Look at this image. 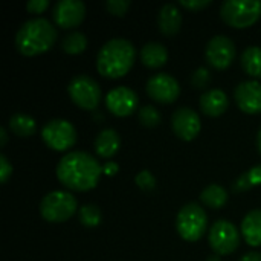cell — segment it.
<instances>
[{"instance_id": "1", "label": "cell", "mask_w": 261, "mask_h": 261, "mask_svg": "<svg viewBox=\"0 0 261 261\" xmlns=\"http://www.w3.org/2000/svg\"><path fill=\"white\" fill-rule=\"evenodd\" d=\"M102 165L86 151H70L64 154L57 165L58 180L69 190L87 191L96 187Z\"/></svg>"}, {"instance_id": "2", "label": "cell", "mask_w": 261, "mask_h": 261, "mask_svg": "<svg viewBox=\"0 0 261 261\" xmlns=\"http://www.w3.org/2000/svg\"><path fill=\"white\" fill-rule=\"evenodd\" d=\"M135 46L122 37L110 38L102 44L96 57V69L102 76L121 78L135 63Z\"/></svg>"}, {"instance_id": "3", "label": "cell", "mask_w": 261, "mask_h": 261, "mask_svg": "<svg viewBox=\"0 0 261 261\" xmlns=\"http://www.w3.org/2000/svg\"><path fill=\"white\" fill-rule=\"evenodd\" d=\"M55 26L43 17L26 20L15 34V47L26 57L49 50L57 40Z\"/></svg>"}, {"instance_id": "4", "label": "cell", "mask_w": 261, "mask_h": 261, "mask_svg": "<svg viewBox=\"0 0 261 261\" xmlns=\"http://www.w3.org/2000/svg\"><path fill=\"white\" fill-rule=\"evenodd\" d=\"M176 228L179 236L187 242H197L203 237L208 228V216L205 210L191 202L180 208L177 219H176Z\"/></svg>"}, {"instance_id": "5", "label": "cell", "mask_w": 261, "mask_h": 261, "mask_svg": "<svg viewBox=\"0 0 261 261\" xmlns=\"http://www.w3.org/2000/svg\"><path fill=\"white\" fill-rule=\"evenodd\" d=\"M261 15L260 0H225L220 6L222 20L234 28H248Z\"/></svg>"}, {"instance_id": "6", "label": "cell", "mask_w": 261, "mask_h": 261, "mask_svg": "<svg viewBox=\"0 0 261 261\" xmlns=\"http://www.w3.org/2000/svg\"><path fill=\"white\" fill-rule=\"evenodd\" d=\"M78 208L76 199L67 191H50L40 203V213L44 220L60 223L69 220Z\"/></svg>"}, {"instance_id": "7", "label": "cell", "mask_w": 261, "mask_h": 261, "mask_svg": "<svg viewBox=\"0 0 261 261\" xmlns=\"http://www.w3.org/2000/svg\"><path fill=\"white\" fill-rule=\"evenodd\" d=\"M67 92L72 101L86 110H93L98 107L101 101V89L99 84L89 75L80 73L73 76L67 86Z\"/></svg>"}, {"instance_id": "8", "label": "cell", "mask_w": 261, "mask_h": 261, "mask_svg": "<svg viewBox=\"0 0 261 261\" xmlns=\"http://www.w3.org/2000/svg\"><path fill=\"white\" fill-rule=\"evenodd\" d=\"M44 144L57 151L70 148L76 141V130L72 122L66 119H50L41 128Z\"/></svg>"}, {"instance_id": "9", "label": "cell", "mask_w": 261, "mask_h": 261, "mask_svg": "<svg viewBox=\"0 0 261 261\" xmlns=\"http://www.w3.org/2000/svg\"><path fill=\"white\" fill-rule=\"evenodd\" d=\"M208 240H210L211 249L217 255H228V254H232L239 248L240 232L231 222L222 219V220H217L211 226Z\"/></svg>"}, {"instance_id": "10", "label": "cell", "mask_w": 261, "mask_h": 261, "mask_svg": "<svg viewBox=\"0 0 261 261\" xmlns=\"http://www.w3.org/2000/svg\"><path fill=\"white\" fill-rule=\"evenodd\" d=\"M145 89H147V93L150 98H153L154 101L164 102V104L174 102L180 93V86H179L177 80L165 72L150 76Z\"/></svg>"}, {"instance_id": "11", "label": "cell", "mask_w": 261, "mask_h": 261, "mask_svg": "<svg viewBox=\"0 0 261 261\" xmlns=\"http://www.w3.org/2000/svg\"><path fill=\"white\" fill-rule=\"evenodd\" d=\"M208 63L216 69H226L236 58V44L228 35H214L205 50Z\"/></svg>"}, {"instance_id": "12", "label": "cell", "mask_w": 261, "mask_h": 261, "mask_svg": "<svg viewBox=\"0 0 261 261\" xmlns=\"http://www.w3.org/2000/svg\"><path fill=\"white\" fill-rule=\"evenodd\" d=\"M86 17V5L83 0H58L52 9V18L60 28H75Z\"/></svg>"}, {"instance_id": "13", "label": "cell", "mask_w": 261, "mask_h": 261, "mask_svg": "<svg viewBox=\"0 0 261 261\" xmlns=\"http://www.w3.org/2000/svg\"><path fill=\"white\" fill-rule=\"evenodd\" d=\"M106 106L116 116H128L138 106V95L127 86H118L106 95Z\"/></svg>"}, {"instance_id": "14", "label": "cell", "mask_w": 261, "mask_h": 261, "mask_svg": "<svg viewBox=\"0 0 261 261\" xmlns=\"http://www.w3.org/2000/svg\"><path fill=\"white\" fill-rule=\"evenodd\" d=\"M171 127L180 139L191 141L200 132V118L191 107H179L171 116Z\"/></svg>"}, {"instance_id": "15", "label": "cell", "mask_w": 261, "mask_h": 261, "mask_svg": "<svg viewBox=\"0 0 261 261\" xmlns=\"http://www.w3.org/2000/svg\"><path fill=\"white\" fill-rule=\"evenodd\" d=\"M234 98L245 113H261V84L258 81H242L236 87Z\"/></svg>"}, {"instance_id": "16", "label": "cell", "mask_w": 261, "mask_h": 261, "mask_svg": "<svg viewBox=\"0 0 261 261\" xmlns=\"http://www.w3.org/2000/svg\"><path fill=\"white\" fill-rule=\"evenodd\" d=\"M158 24L162 34L165 35H174L179 32L182 26V12L176 3H165L159 9L158 15Z\"/></svg>"}, {"instance_id": "17", "label": "cell", "mask_w": 261, "mask_h": 261, "mask_svg": "<svg viewBox=\"0 0 261 261\" xmlns=\"http://www.w3.org/2000/svg\"><path fill=\"white\" fill-rule=\"evenodd\" d=\"M229 106L228 95L220 89H210L200 96V109L208 116H220Z\"/></svg>"}, {"instance_id": "18", "label": "cell", "mask_w": 261, "mask_h": 261, "mask_svg": "<svg viewBox=\"0 0 261 261\" xmlns=\"http://www.w3.org/2000/svg\"><path fill=\"white\" fill-rule=\"evenodd\" d=\"M242 234L251 246H261V210L249 211L242 222Z\"/></svg>"}, {"instance_id": "19", "label": "cell", "mask_w": 261, "mask_h": 261, "mask_svg": "<svg viewBox=\"0 0 261 261\" xmlns=\"http://www.w3.org/2000/svg\"><path fill=\"white\" fill-rule=\"evenodd\" d=\"M141 60L147 67L156 69V67H161L167 63L168 50L159 41H148L141 49Z\"/></svg>"}, {"instance_id": "20", "label": "cell", "mask_w": 261, "mask_h": 261, "mask_svg": "<svg viewBox=\"0 0 261 261\" xmlns=\"http://www.w3.org/2000/svg\"><path fill=\"white\" fill-rule=\"evenodd\" d=\"M121 145V138L116 130L104 128L95 138V150L101 158H112Z\"/></svg>"}, {"instance_id": "21", "label": "cell", "mask_w": 261, "mask_h": 261, "mask_svg": "<svg viewBox=\"0 0 261 261\" xmlns=\"http://www.w3.org/2000/svg\"><path fill=\"white\" fill-rule=\"evenodd\" d=\"M11 132L17 136H31L34 135L35 128H37V122L32 116L26 115V113H14L9 118L8 122Z\"/></svg>"}, {"instance_id": "22", "label": "cell", "mask_w": 261, "mask_h": 261, "mask_svg": "<svg viewBox=\"0 0 261 261\" xmlns=\"http://www.w3.org/2000/svg\"><path fill=\"white\" fill-rule=\"evenodd\" d=\"M200 200H202L206 206L217 210V208H222V206L228 202V191H226L223 187L217 185V184H211V185H208V187L202 191Z\"/></svg>"}, {"instance_id": "23", "label": "cell", "mask_w": 261, "mask_h": 261, "mask_svg": "<svg viewBox=\"0 0 261 261\" xmlns=\"http://www.w3.org/2000/svg\"><path fill=\"white\" fill-rule=\"evenodd\" d=\"M242 67L246 73L261 78V47L249 46L242 54Z\"/></svg>"}, {"instance_id": "24", "label": "cell", "mask_w": 261, "mask_h": 261, "mask_svg": "<svg viewBox=\"0 0 261 261\" xmlns=\"http://www.w3.org/2000/svg\"><path fill=\"white\" fill-rule=\"evenodd\" d=\"M255 185H261V164L252 167L246 173H243L234 182V191H237V193L248 191V190H251Z\"/></svg>"}, {"instance_id": "25", "label": "cell", "mask_w": 261, "mask_h": 261, "mask_svg": "<svg viewBox=\"0 0 261 261\" xmlns=\"http://www.w3.org/2000/svg\"><path fill=\"white\" fill-rule=\"evenodd\" d=\"M86 46H87V37L80 31L69 32L61 40V49L67 54H80L86 49Z\"/></svg>"}, {"instance_id": "26", "label": "cell", "mask_w": 261, "mask_h": 261, "mask_svg": "<svg viewBox=\"0 0 261 261\" xmlns=\"http://www.w3.org/2000/svg\"><path fill=\"white\" fill-rule=\"evenodd\" d=\"M78 217H80L81 225H84L87 228H93V226H98L101 223V211L95 205L81 206L78 211Z\"/></svg>"}, {"instance_id": "27", "label": "cell", "mask_w": 261, "mask_h": 261, "mask_svg": "<svg viewBox=\"0 0 261 261\" xmlns=\"http://www.w3.org/2000/svg\"><path fill=\"white\" fill-rule=\"evenodd\" d=\"M138 118H139L141 124L145 125V127H156L161 122V113H159V110L154 106H150V104L141 107V110L138 113Z\"/></svg>"}, {"instance_id": "28", "label": "cell", "mask_w": 261, "mask_h": 261, "mask_svg": "<svg viewBox=\"0 0 261 261\" xmlns=\"http://www.w3.org/2000/svg\"><path fill=\"white\" fill-rule=\"evenodd\" d=\"M135 182H136V185H138L141 190H144V191H151V190H154V187H156V179H154V176H153L148 170L139 171V173L136 174V177H135Z\"/></svg>"}, {"instance_id": "29", "label": "cell", "mask_w": 261, "mask_h": 261, "mask_svg": "<svg viewBox=\"0 0 261 261\" xmlns=\"http://www.w3.org/2000/svg\"><path fill=\"white\" fill-rule=\"evenodd\" d=\"M130 6V0H107L106 9L113 15H124Z\"/></svg>"}, {"instance_id": "30", "label": "cell", "mask_w": 261, "mask_h": 261, "mask_svg": "<svg viewBox=\"0 0 261 261\" xmlns=\"http://www.w3.org/2000/svg\"><path fill=\"white\" fill-rule=\"evenodd\" d=\"M210 80H211V75H210V70H208L206 67H199V69H196V70L193 72V76H191V83H193L196 87H199V89L205 87V86L210 83Z\"/></svg>"}, {"instance_id": "31", "label": "cell", "mask_w": 261, "mask_h": 261, "mask_svg": "<svg viewBox=\"0 0 261 261\" xmlns=\"http://www.w3.org/2000/svg\"><path fill=\"white\" fill-rule=\"evenodd\" d=\"M12 173V165L9 164L8 158L5 154H0V182L5 184Z\"/></svg>"}, {"instance_id": "32", "label": "cell", "mask_w": 261, "mask_h": 261, "mask_svg": "<svg viewBox=\"0 0 261 261\" xmlns=\"http://www.w3.org/2000/svg\"><path fill=\"white\" fill-rule=\"evenodd\" d=\"M49 6V0H29L26 3V9L29 12H43Z\"/></svg>"}, {"instance_id": "33", "label": "cell", "mask_w": 261, "mask_h": 261, "mask_svg": "<svg viewBox=\"0 0 261 261\" xmlns=\"http://www.w3.org/2000/svg\"><path fill=\"white\" fill-rule=\"evenodd\" d=\"M211 3V0H180V5L188 8V9H203L205 6H208Z\"/></svg>"}, {"instance_id": "34", "label": "cell", "mask_w": 261, "mask_h": 261, "mask_svg": "<svg viewBox=\"0 0 261 261\" xmlns=\"http://www.w3.org/2000/svg\"><path fill=\"white\" fill-rule=\"evenodd\" d=\"M118 170H119V165H118L116 162H113V161H109V162H106V164L102 165V173H106L107 176L116 174Z\"/></svg>"}, {"instance_id": "35", "label": "cell", "mask_w": 261, "mask_h": 261, "mask_svg": "<svg viewBox=\"0 0 261 261\" xmlns=\"http://www.w3.org/2000/svg\"><path fill=\"white\" fill-rule=\"evenodd\" d=\"M240 261H261V252H248L240 258Z\"/></svg>"}, {"instance_id": "36", "label": "cell", "mask_w": 261, "mask_h": 261, "mask_svg": "<svg viewBox=\"0 0 261 261\" xmlns=\"http://www.w3.org/2000/svg\"><path fill=\"white\" fill-rule=\"evenodd\" d=\"M8 141V135H6V130L3 127H0V147H3Z\"/></svg>"}, {"instance_id": "37", "label": "cell", "mask_w": 261, "mask_h": 261, "mask_svg": "<svg viewBox=\"0 0 261 261\" xmlns=\"http://www.w3.org/2000/svg\"><path fill=\"white\" fill-rule=\"evenodd\" d=\"M257 145H258V150H260L261 153V128L260 132H258V136H257Z\"/></svg>"}, {"instance_id": "38", "label": "cell", "mask_w": 261, "mask_h": 261, "mask_svg": "<svg viewBox=\"0 0 261 261\" xmlns=\"http://www.w3.org/2000/svg\"><path fill=\"white\" fill-rule=\"evenodd\" d=\"M206 261H220V258H219V255H214V257H210Z\"/></svg>"}]
</instances>
